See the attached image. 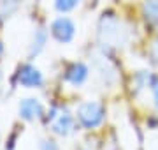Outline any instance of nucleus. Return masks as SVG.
Instances as JSON below:
<instances>
[{
	"mask_svg": "<svg viewBox=\"0 0 158 150\" xmlns=\"http://www.w3.org/2000/svg\"><path fill=\"white\" fill-rule=\"evenodd\" d=\"M88 78V67H86L83 62H74L69 65V69L65 71V76H63V80L74 85V87H79V85H83Z\"/></svg>",
	"mask_w": 158,
	"mask_h": 150,
	"instance_id": "nucleus-7",
	"label": "nucleus"
},
{
	"mask_svg": "<svg viewBox=\"0 0 158 150\" xmlns=\"http://www.w3.org/2000/svg\"><path fill=\"white\" fill-rule=\"evenodd\" d=\"M98 39L104 42V46H121L127 39V32L123 30L118 18L104 14L98 25Z\"/></svg>",
	"mask_w": 158,
	"mask_h": 150,
	"instance_id": "nucleus-1",
	"label": "nucleus"
},
{
	"mask_svg": "<svg viewBox=\"0 0 158 150\" xmlns=\"http://www.w3.org/2000/svg\"><path fill=\"white\" fill-rule=\"evenodd\" d=\"M42 113H44V108H42V104H40L39 99H23L21 104H19V117H21L23 120H37V118H40L42 117Z\"/></svg>",
	"mask_w": 158,
	"mask_h": 150,
	"instance_id": "nucleus-6",
	"label": "nucleus"
},
{
	"mask_svg": "<svg viewBox=\"0 0 158 150\" xmlns=\"http://www.w3.org/2000/svg\"><path fill=\"white\" fill-rule=\"evenodd\" d=\"M2 51H4V46H2V42H0V55H2Z\"/></svg>",
	"mask_w": 158,
	"mask_h": 150,
	"instance_id": "nucleus-14",
	"label": "nucleus"
},
{
	"mask_svg": "<svg viewBox=\"0 0 158 150\" xmlns=\"http://www.w3.org/2000/svg\"><path fill=\"white\" fill-rule=\"evenodd\" d=\"M40 150H60V148L56 147V143H55V141L46 139V141H42V145H40Z\"/></svg>",
	"mask_w": 158,
	"mask_h": 150,
	"instance_id": "nucleus-12",
	"label": "nucleus"
},
{
	"mask_svg": "<svg viewBox=\"0 0 158 150\" xmlns=\"http://www.w3.org/2000/svg\"><path fill=\"white\" fill-rule=\"evenodd\" d=\"M18 81H19V85L27 88H39L44 83V78H42V73L37 67L30 65V64H25V65H21V69L18 73Z\"/></svg>",
	"mask_w": 158,
	"mask_h": 150,
	"instance_id": "nucleus-5",
	"label": "nucleus"
},
{
	"mask_svg": "<svg viewBox=\"0 0 158 150\" xmlns=\"http://www.w3.org/2000/svg\"><path fill=\"white\" fill-rule=\"evenodd\" d=\"M77 122L86 129H95L106 120V108L98 101H86L77 108Z\"/></svg>",
	"mask_w": 158,
	"mask_h": 150,
	"instance_id": "nucleus-2",
	"label": "nucleus"
},
{
	"mask_svg": "<svg viewBox=\"0 0 158 150\" xmlns=\"http://www.w3.org/2000/svg\"><path fill=\"white\" fill-rule=\"evenodd\" d=\"M142 12L148 23L158 25V0H144Z\"/></svg>",
	"mask_w": 158,
	"mask_h": 150,
	"instance_id": "nucleus-8",
	"label": "nucleus"
},
{
	"mask_svg": "<svg viewBox=\"0 0 158 150\" xmlns=\"http://www.w3.org/2000/svg\"><path fill=\"white\" fill-rule=\"evenodd\" d=\"M48 126L51 127L53 133L60 134V136H69L76 127V120L69 113V110H65L62 106H55L48 113Z\"/></svg>",
	"mask_w": 158,
	"mask_h": 150,
	"instance_id": "nucleus-3",
	"label": "nucleus"
},
{
	"mask_svg": "<svg viewBox=\"0 0 158 150\" xmlns=\"http://www.w3.org/2000/svg\"><path fill=\"white\" fill-rule=\"evenodd\" d=\"M51 34H53V37L58 42L67 44V42H70L74 39V35H76V27H74L70 18L62 16V18H56L53 21V25H51Z\"/></svg>",
	"mask_w": 158,
	"mask_h": 150,
	"instance_id": "nucleus-4",
	"label": "nucleus"
},
{
	"mask_svg": "<svg viewBox=\"0 0 158 150\" xmlns=\"http://www.w3.org/2000/svg\"><path fill=\"white\" fill-rule=\"evenodd\" d=\"M149 55H151L153 64L158 67V39H155L151 42V48H149Z\"/></svg>",
	"mask_w": 158,
	"mask_h": 150,
	"instance_id": "nucleus-11",
	"label": "nucleus"
},
{
	"mask_svg": "<svg viewBox=\"0 0 158 150\" xmlns=\"http://www.w3.org/2000/svg\"><path fill=\"white\" fill-rule=\"evenodd\" d=\"M46 41H48V32L44 29H39L35 32V37L32 41V48H30V57H34V55H39L42 50H44V44Z\"/></svg>",
	"mask_w": 158,
	"mask_h": 150,
	"instance_id": "nucleus-9",
	"label": "nucleus"
},
{
	"mask_svg": "<svg viewBox=\"0 0 158 150\" xmlns=\"http://www.w3.org/2000/svg\"><path fill=\"white\" fill-rule=\"evenodd\" d=\"M79 2L81 0H55V7L60 12H69L72 9H76L79 6Z\"/></svg>",
	"mask_w": 158,
	"mask_h": 150,
	"instance_id": "nucleus-10",
	"label": "nucleus"
},
{
	"mask_svg": "<svg viewBox=\"0 0 158 150\" xmlns=\"http://www.w3.org/2000/svg\"><path fill=\"white\" fill-rule=\"evenodd\" d=\"M151 88H153V95H155V103H156V106H158V78H155Z\"/></svg>",
	"mask_w": 158,
	"mask_h": 150,
	"instance_id": "nucleus-13",
	"label": "nucleus"
}]
</instances>
